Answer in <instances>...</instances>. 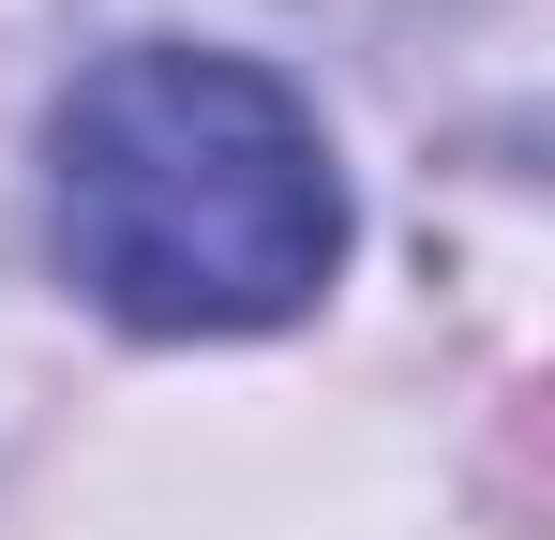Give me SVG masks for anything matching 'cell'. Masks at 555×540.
Segmentation results:
<instances>
[{
  "label": "cell",
  "mask_w": 555,
  "mask_h": 540,
  "mask_svg": "<svg viewBox=\"0 0 555 540\" xmlns=\"http://www.w3.org/2000/svg\"><path fill=\"white\" fill-rule=\"evenodd\" d=\"M46 180L61 270L120 331H285L346 256L315 105L225 46H120L105 76H76Z\"/></svg>",
  "instance_id": "cell-1"
}]
</instances>
